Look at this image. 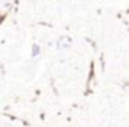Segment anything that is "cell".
<instances>
[{
	"label": "cell",
	"instance_id": "1",
	"mask_svg": "<svg viewBox=\"0 0 129 127\" xmlns=\"http://www.w3.org/2000/svg\"><path fill=\"white\" fill-rule=\"evenodd\" d=\"M71 43H72V42H71V39L65 37V38H60L57 45H58V49H60V50H65V49H68V48L71 46Z\"/></svg>",
	"mask_w": 129,
	"mask_h": 127
},
{
	"label": "cell",
	"instance_id": "2",
	"mask_svg": "<svg viewBox=\"0 0 129 127\" xmlns=\"http://www.w3.org/2000/svg\"><path fill=\"white\" fill-rule=\"evenodd\" d=\"M38 53H39V46L35 45V46H34V56H36Z\"/></svg>",
	"mask_w": 129,
	"mask_h": 127
}]
</instances>
